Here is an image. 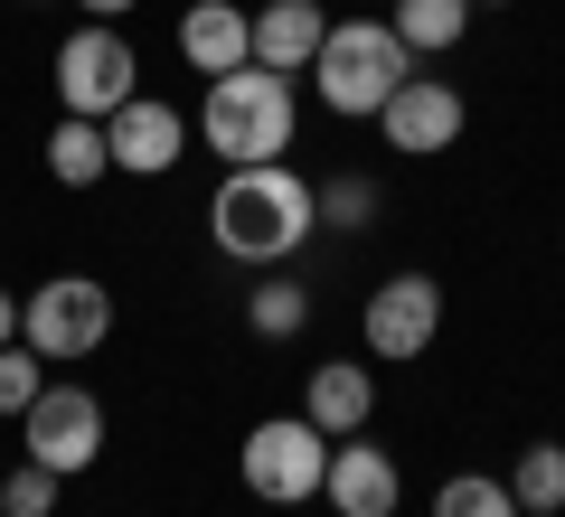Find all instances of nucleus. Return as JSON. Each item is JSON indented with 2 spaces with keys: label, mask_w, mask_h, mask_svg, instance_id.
I'll use <instances>...</instances> for the list:
<instances>
[{
  "label": "nucleus",
  "mask_w": 565,
  "mask_h": 517,
  "mask_svg": "<svg viewBox=\"0 0 565 517\" xmlns=\"http://www.w3.org/2000/svg\"><path fill=\"white\" fill-rule=\"evenodd\" d=\"M311 226H321V189H311L292 160L226 170L217 198H207V236H217V255H236V263H282Z\"/></svg>",
  "instance_id": "nucleus-1"
},
{
  "label": "nucleus",
  "mask_w": 565,
  "mask_h": 517,
  "mask_svg": "<svg viewBox=\"0 0 565 517\" xmlns=\"http://www.w3.org/2000/svg\"><path fill=\"white\" fill-rule=\"evenodd\" d=\"M207 151L226 160V170H255V160H282L292 151V76H274V66H226V76H207Z\"/></svg>",
  "instance_id": "nucleus-2"
},
{
  "label": "nucleus",
  "mask_w": 565,
  "mask_h": 517,
  "mask_svg": "<svg viewBox=\"0 0 565 517\" xmlns=\"http://www.w3.org/2000/svg\"><path fill=\"white\" fill-rule=\"evenodd\" d=\"M415 76V47L396 39V20H330L311 85H321L330 114H386V95Z\"/></svg>",
  "instance_id": "nucleus-3"
},
{
  "label": "nucleus",
  "mask_w": 565,
  "mask_h": 517,
  "mask_svg": "<svg viewBox=\"0 0 565 517\" xmlns=\"http://www.w3.org/2000/svg\"><path fill=\"white\" fill-rule=\"evenodd\" d=\"M104 330H114V292H104L95 273H47L39 292L20 301V338L39 348L47 367L57 358H95Z\"/></svg>",
  "instance_id": "nucleus-4"
},
{
  "label": "nucleus",
  "mask_w": 565,
  "mask_h": 517,
  "mask_svg": "<svg viewBox=\"0 0 565 517\" xmlns=\"http://www.w3.org/2000/svg\"><path fill=\"white\" fill-rule=\"evenodd\" d=\"M321 471H330V433L311 414H264L255 433H245V489L274 498V508L321 498Z\"/></svg>",
  "instance_id": "nucleus-5"
},
{
  "label": "nucleus",
  "mask_w": 565,
  "mask_h": 517,
  "mask_svg": "<svg viewBox=\"0 0 565 517\" xmlns=\"http://www.w3.org/2000/svg\"><path fill=\"white\" fill-rule=\"evenodd\" d=\"M132 76H141V57H132V39H122L114 20H85L76 39L57 47V95H66V114H85V122L122 114V104H132Z\"/></svg>",
  "instance_id": "nucleus-6"
},
{
  "label": "nucleus",
  "mask_w": 565,
  "mask_h": 517,
  "mask_svg": "<svg viewBox=\"0 0 565 517\" xmlns=\"http://www.w3.org/2000/svg\"><path fill=\"white\" fill-rule=\"evenodd\" d=\"M20 433H29V461H39V471L76 480V471H95V452H104V405L85 396V386H39V405L20 414Z\"/></svg>",
  "instance_id": "nucleus-7"
},
{
  "label": "nucleus",
  "mask_w": 565,
  "mask_h": 517,
  "mask_svg": "<svg viewBox=\"0 0 565 517\" xmlns=\"http://www.w3.org/2000/svg\"><path fill=\"white\" fill-rule=\"evenodd\" d=\"M434 330H444V282L434 273H386L367 292V348L377 358H424Z\"/></svg>",
  "instance_id": "nucleus-8"
},
{
  "label": "nucleus",
  "mask_w": 565,
  "mask_h": 517,
  "mask_svg": "<svg viewBox=\"0 0 565 517\" xmlns=\"http://www.w3.org/2000/svg\"><path fill=\"white\" fill-rule=\"evenodd\" d=\"M104 141H114V170H132V180H161V170H180V151H189V114H180V104L132 95L122 114H104Z\"/></svg>",
  "instance_id": "nucleus-9"
},
{
  "label": "nucleus",
  "mask_w": 565,
  "mask_h": 517,
  "mask_svg": "<svg viewBox=\"0 0 565 517\" xmlns=\"http://www.w3.org/2000/svg\"><path fill=\"white\" fill-rule=\"evenodd\" d=\"M386 141H396V151H415V160H434V151H452V141H462V95H452L444 76H405L396 95H386Z\"/></svg>",
  "instance_id": "nucleus-10"
},
{
  "label": "nucleus",
  "mask_w": 565,
  "mask_h": 517,
  "mask_svg": "<svg viewBox=\"0 0 565 517\" xmlns=\"http://www.w3.org/2000/svg\"><path fill=\"white\" fill-rule=\"evenodd\" d=\"M321 498H330L340 517H396L405 480H396V461H386L367 433H349L340 452H330V471H321Z\"/></svg>",
  "instance_id": "nucleus-11"
},
{
  "label": "nucleus",
  "mask_w": 565,
  "mask_h": 517,
  "mask_svg": "<svg viewBox=\"0 0 565 517\" xmlns=\"http://www.w3.org/2000/svg\"><path fill=\"white\" fill-rule=\"evenodd\" d=\"M321 39H330L321 0H264L255 10V66H274V76H302L321 57Z\"/></svg>",
  "instance_id": "nucleus-12"
},
{
  "label": "nucleus",
  "mask_w": 565,
  "mask_h": 517,
  "mask_svg": "<svg viewBox=\"0 0 565 517\" xmlns=\"http://www.w3.org/2000/svg\"><path fill=\"white\" fill-rule=\"evenodd\" d=\"M180 57L199 66V76H226V66L255 57V20H245L236 0H199V10L180 20Z\"/></svg>",
  "instance_id": "nucleus-13"
},
{
  "label": "nucleus",
  "mask_w": 565,
  "mask_h": 517,
  "mask_svg": "<svg viewBox=\"0 0 565 517\" xmlns=\"http://www.w3.org/2000/svg\"><path fill=\"white\" fill-rule=\"evenodd\" d=\"M302 414L321 423L330 442H349V433H367V414H377V377H359L349 358H330V367H311V396H302Z\"/></svg>",
  "instance_id": "nucleus-14"
},
{
  "label": "nucleus",
  "mask_w": 565,
  "mask_h": 517,
  "mask_svg": "<svg viewBox=\"0 0 565 517\" xmlns=\"http://www.w3.org/2000/svg\"><path fill=\"white\" fill-rule=\"evenodd\" d=\"M47 170H57V189H95L104 170H114V141H104V122L66 114L57 132H47Z\"/></svg>",
  "instance_id": "nucleus-15"
},
{
  "label": "nucleus",
  "mask_w": 565,
  "mask_h": 517,
  "mask_svg": "<svg viewBox=\"0 0 565 517\" xmlns=\"http://www.w3.org/2000/svg\"><path fill=\"white\" fill-rule=\"evenodd\" d=\"M462 29H471V0H396V39L415 47V57L462 47Z\"/></svg>",
  "instance_id": "nucleus-16"
},
{
  "label": "nucleus",
  "mask_w": 565,
  "mask_h": 517,
  "mask_svg": "<svg viewBox=\"0 0 565 517\" xmlns=\"http://www.w3.org/2000/svg\"><path fill=\"white\" fill-rule=\"evenodd\" d=\"M509 498L519 508H565V442H527L519 471H509Z\"/></svg>",
  "instance_id": "nucleus-17"
},
{
  "label": "nucleus",
  "mask_w": 565,
  "mask_h": 517,
  "mask_svg": "<svg viewBox=\"0 0 565 517\" xmlns=\"http://www.w3.org/2000/svg\"><path fill=\"white\" fill-rule=\"evenodd\" d=\"M434 517H519V498H509V480H490V471H452L444 489H434Z\"/></svg>",
  "instance_id": "nucleus-18"
},
{
  "label": "nucleus",
  "mask_w": 565,
  "mask_h": 517,
  "mask_svg": "<svg viewBox=\"0 0 565 517\" xmlns=\"http://www.w3.org/2000/svg\"><path fill=\"white\" fill-rule=\"evenodd\" d=\"M245 320H255V338H292L311 320V292H302V282H264V292L245 301Z\"/></svg>",
  "instance_id": "nucleus-19"
},
{
  "label": "nucleus",
  "mask_w": 565,
  "mask_h": 517,
  "mask_svg": "<svg viewBox=\"0 0 565 517\" xmlns=\"http://www.w3.org/2000/svg\"><path fill=\"white\" fill-rule=\"evenodd\" d=\"M39 386H47V358L39 348H0V414H29V405H39Z\"/></svg>",
  "instance_id": "nucleus-20"
},
{
  "label": "nucleus",
  "mask_w": 565,
  "mask_h": 517,
  "mask_svg": "<svg viewBox=\"0 0 565 517\" xmlns=\"http://www.w3.org/2000/svg\"><path fill=\"white\" fill-rule=\"evenodd\" d=\"M47 508H57V471H39V461H29V471L0 480V517H47Z\"/></svg>",
  "instance_id": "nucleus-21"
},
{
  "label": "nucleus",
  "mask_w": 565,
  "mask_h": 517,
  "mask_svg": "<svg viewBox=\"0 0 565 517\" xmlns=\"http://www.w3.org/2000/svg\"><path fill=\"white\" fill-rule=\"evenodd\" d=\"M321 217L330 226H367V217H377V189H367V180H330L321 189Z\"/></svg>",
  "instance_id": "nucleus-22"
},
{
  "label": "nucleus",
  "mask_w": 565,
  "mask_h": 517,
  "mask_svg": "<svg viewBox=\"0 0 565 517\" xmlns=\"http://www.w3.org/2000/svg\"><path fill=\"white\" fill-rule=\"evenodd\" d=\"M10 338H20V301L0 292V348H10Z\"/></svg>",
  "instance_id": "nucleus-23"
},
{
  "label": "nucleus",
  "mask_w": 565,
  "mask_h": 517,
  "mask_svg": "<svg viewBox=\"0 0 565 517\" xmlns=\"http://www.w3.org/2000/svg\"><path fill=\"white\" fill-rule=\"evenodd\" d=\"M85 20H122V10H132V0H76Z\"/></svg>",
  "instance_id": "nucleus-24"
},
{
  "label": "nucleus",
  "mask_w": 565,
  "mask_h": 517,
  "mask_svg": "<svg viewBox=\"0 0 565 517\" xmlns=\"http://www.w3.org/2000/svg\"><path fill=\"white\" fill-rule=\"evenodd\" d=\"M519 517H556V508H519Z\"/></svg>",
  "instance_id": "nucleus-25"
},
{
  "label": "nucleus",
  "mask_w": 565,
  "mask_h": 517,
  "mask_svg": "<svg viewBox=\"0 0 565 517\" xmlns=\"http://www.w3.org/2000/svg\"><path fill=\"white\" fill-rule=\"evenodd\" d=\"M471 10H481V0H471ZM500 10H509V0H500Z\"/></svg>",
  "instance_id": "nucleus-26"
}]
</instances>
